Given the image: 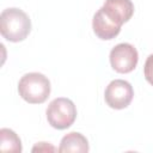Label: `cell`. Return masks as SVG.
<instances>
[{
  "mask_svg": "<svg viewBox=\"0 0 153 153\" xmlns=\"http://www.w3.org/2000/svg\"><path fill=\"white\" fill-rule=\"evenodd\" d=\"M143 75L146 78V80L153 86V54H151L143 66Z\"/></svg>",
  "mask_w": 153,
  "mask_h": 153,
  "instance_id": "obj_10",
  "label": "cell"
},
{
  "mask_svg": "<svg viewBox=\"0 0 153 153\" xmlns=\"http://www.w3.org/2000/svg\"><path fill=\"white\" fill-rule=\"evenodd\" d=\"M134 97L133 86L122 79L112 80L105 88L104 98L106 104L112 109H124L127 108Z\"/></svg>",
  "mask_w": 153,
  "mask_h": 153,
  "instance_id": "obj_5",
  "label": "cell"
},
{
  "mask_svg": "<svg viewBox=\"0 0 153 153\" xmlns=\"http://www.w3.org/2000/svg\"><path fill=\"white\" fill-rule=\"evenodd\" d=\"M0 151L1 152H22V141L19 136L8 128L0 130Z\"/></svg>",
  "mask_w": 153,
  "mask_h": 153,
  "instance_id": "obj_9",
  "label": "cell"
},
{
  "mask_svg": "<svg viewBox=\"0 0 153 153\" xmlns=\"http://www.w3.org/2000/svg\"><path fill=\"white\" fill-rule=\"evenodd\" d=\"M31 31V20L29 16L16 7L6 8L0 14V32L10 42H20L27 37Z\"/></svg>",
  "mask_w": 153,
  "mask_h": 153,
  "instance_id": "obj_1",
  "label": "cell"
},
{
  "mask_svg": "<svg viewBox=\"0 0 153 153\" xmlns=\"http://www.w3.org/2000/svg\"><path fill=\"white\" fill-rule=\"evenodd\" d=\"M19 96L30 104H42L50 94L49 79L37 72L24 74L18 82Z\"/></svg>",
  "mask_w": 153,
  "mask_h": 153,
  "instance_id": "obj_2",
  "label": "cell"
},
{
  "mask_svg": "<svg viewBox=\"0 0 153 153\" xmlns=\"http://www.w3.org/2000/svg\"><path fill=\"white\" fill-rule=\"evenodd\" d=\"M32 151H55V148L53 146H48L47 147V142H39L37 146H35L32 148Z\"/></svg>",
  "mask_w": 153,
  "mask_h": 153,
  "instance_id": "obj_11",
  "label": "cell"
},
{
  "mask_svg": "<svg viewBox=\"0 0 153 153\" xmlns=\"http://www.w3.org/2000/svg\"><path fill=\"white\" fill-rule=\"evenodd\" d=\"M47 120L49 124L59 130L69 128L76 118V108L74 103L65 97L53 99L47 108Z\"/></svg>",
  "mask_w": 153,
  "mask_h": 153,
  "instance_id": "obj_3",
  "label": "cell"
},
{
  "mask_svg": "<svg viewBox=\"0 0 153 153\" xmlns=\"http://www.w3.org/2000/svg\"><path fill=\"white\" fill-rule=\"evenodd\" d=\"M59 152H80L86 153L88 152V141L87 139L76 131H72L65 135L60 142Z\"/></svg>",
  "mask_w": 153,
  "mask_h": 153,
  "instance_id": "obj_8",
  "label": "cell"
},
{
  "mask_svg": "<svg viewBox=\"0 0 153 153\" xmlns=\"http://www.w3.org/2000/svg\"><path fill=\"white\" fill-rule=\"evenodd\" d=\"M102 10L112 22L122 26L131 18L134 5L131 0H105Z\"/></svg>",
  "mask_w": 153,
  "mask_h": 153,
  "instance_id": "obj_6",
  "label": "cell"
},
{
  "mask_svg": "<svg viewBox=\"0 0 153 153\" xmlns=\"http://www.w3.org/2000/svg\"><path fill=\"white\" fill-rule=\"evenodd\" d=\"M139 61L137 50L130 43H120L110 51L111 67L118 73H130Z\"/></svg>",
  "mask_w": 153,
  "mask_h": 153,
  "instance_id": "obj_4",
  "label": "cell"
},
{
  "mask_svg": "<svg viewBox=\"0 0 153 153\" xmlns=\"http://www.w3.org/2000/svg\"><path fill=\"white\" fill-rule=\"evenodd\" d=\"M92 27H93V31H94L96 36H98L100 39H112L121 31V25L112 22L104 13L102 7L93 16Z\"/></svg>",
  "mask_w": 153,
  "mask_h": 153,
  "instance_id": "obj_7",
  "label": "cell"
}]
</instances>
